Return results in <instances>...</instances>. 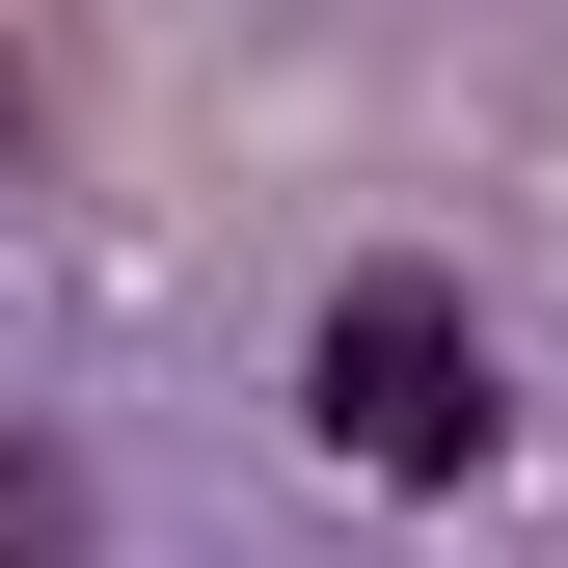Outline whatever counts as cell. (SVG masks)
I'll return each instance as SVG.
<instances>
[{
    "mask_svg": "<svg viewBox=\"0 0 568 568\" xmlns=\"http://www.w3.org/2000/svg\"><path fill=\"white\" fill-rule=\"evenodd\" d=\"M298 434H325L352 487H460L487 434H515L487 298H460V271H352V298H325V352H298Z\"/></svg>",
    "mask_w": 568,
    "mask_h": 568,
    "instance_id": "1",
    "label": "cell"
},
{
    "mask_svg": "<svg viewBox=\"0 0 568 568\" xmlns=\"http://www.w3.org/2000/svg\"><path fill=\"white\" fill-rule=\"evenodd\" d=\"M0 568H54V460H0Z\"/></svg>",
    "mask_w": 568,
    "mask_h": 568,
    "instance_id": "2",
    "label": "cell"
}]
</instances>
